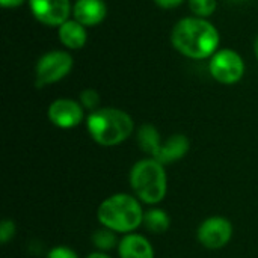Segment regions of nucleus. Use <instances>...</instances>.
Returning <instances> with one entry per match:
<instances>
[{
    "mask_svg": "<svg viewBox=\"0 0 258 258\" xmlns=\"http://www.w3.org/2000/svg\"><path fill=\"white\" fill-rule=\"evenodd\" d=\"M219 30L206 18L186 17L175 23L171 32L172 47L189 59L212 57L219 47Z\"/></svg>",
    "mask_w": 258,
    "mask_h": 258,
    "instance_id": "obj_1",
    "label": "nucleus"
},
{
    "mask_svg": "<svg viewBox=\"0 0 258 258\" xmlns=\"http://www.w3.org/2000/svg\"><path fill=\"white\" fill-rule=\"evenodd\" d=\"M144 209L141 201L130 194H115L107 197L97 210V219L101 227L112 231L130 234L144 222Z\"/></svg>",
    "mask_w": 258,
    "mask_h": 258,
    "instance_id": "obj_2",
    "label": "nucleus"
},
{
    "mask_svg": "<svg viewBox=\"0 0 258 258\" xmlns=\"http://www.w3.org/2000/svg\"><path fill=\"white\" fill-rule=\"evenodd\" d=\"M86 128L94 142L101 147H115L127 141L133 130V118L116 107H98L86 118Z\"/></svg>",
    "mask_w": 258,
    "mask_h": 258,
    "instance_id": "obj_3",
    "label": "nucleus"
},
{
    "mask_svg": "<svg viewBox=\"0 0 258 258\" xmlns=\"http://www.w3.org/2000/svg\"><path fill=\"white\" fill-rule=\"evenodd\" d=\"M133 195L144 204L154 206L163 201L168 192V177L165 165L147 157L138 160L128 175Z\"/></svg>",
    "mask_w": 258,
    "mask_h": 258,
    "instance_id": "obj_4",
    "label": "nucleus"
},
{
    "mask_svg": "<svg viewBox=\"0 0 258 258\" xmlns=\"http://www.w3.org/2000/svg\"><path fill=\"white\" fill-rule=\"evenodd\" d=\"M73 56L65 50H51L44 53L35 65V85L44 88L65 79L73 70Z\"/></svg>",
    "mask_w": 258,
    "mask_h": 258,
    "instance_id": "obj_5",
    "label": "nucleus"
},
{
    "mask_svg": "<svg viewBox=\"0 0 258 258\" xmlns=\"http://www.w3.org/2000/svg\"><path fill=\"white\" fill-rule=\"evenodd\" d=\"M209 71L216 82L234 85L240 82L245 74V62L236 50L221 48L210 57Z\"/></svg>",
    "mask_w": 258,
    "mask_h": 258,
    "instance_id": "obj_6",
    "label": "nucleus"
},
{
    "mask_svg": "<svg viewBox=\"0 0 258 258\" xmlns=\"http://www.w3.org/2000/svg\"><path fill=\"white\" fill-rule=\"evenodd\" d=\"M197 237L198 242L207 249H222L233 237V225L224 216H212L201 222Z\"/></svg>",
    "mask_w": 258,
    "mask_h": 258,
    "instance_id": "obj_7",
    "label": "nucleus"
},
{
    "mask_svg": "<svg viewBox=\"0 0 258 258\" xmlns=\"http://www.w3.org/2000/svg\"><path fill=\"white\" fill-rule=\"evenodd\" d=\"M32 15L44 26L59 27L70 20L71 2L70 0H29Z\"/></svg>",
    "mask_w": 258,
    "mask_h": 258,
    "instance_id": "obj_8",
    "label": "nucleus"
},
{
    "mask_svg": "<svg viewBox=\"0 0 258 258\" xmlns=\"http://www.w3.org/2000/svg\"><path fill=\"white\" fill-rule=\"evenodd\" d=\"M50 122L59 128H74L85 119V107L80 101L71 98H57L54 100L47 110Z\"/></svg>",
    "mask_w": 258,
    "mask_h": 258,
    "instance_id": "obj_9",
    "label": "nucleus"
},
{
    "mask_svg": "<svg viewBox=\"0 0 258 258\" xmlns=\"http://www.w3.org/2000/svg\"><path fill=\"white\" fill-rule=\"evenodd\" d=\"M107 17L104 0H76L73 5V18L85 27L98 26Z\"/></svg>",
    "mask_w": 258,
    "mask_h": 258,
    "instance_id": "obj_10",
    "label": "nucleus"
},
{
    "mask_svg": "<svg viewBox=\"0 0 258 258\" xmlns=\"http://www.w3.org/2000/svg\"><path fill=\"white\" fill-rule=\"evenodd\" d=\"M119 258H154L151 242L142 234H124L118 243Z\"/></svg>",
    "mask_w": 258,
    "mask_h": 258,
    "instance_id": "obj_11",
    "label": "nucleus"
},
{
    "mask_svg": "<svg viewBox=\"0 0 258 258\" xmlns=\"http://www.w3.org/2000/svg\"><path fill=\"white\" fill-rule=\"evenodd\" d=\"M190 148V142L184 135H172L166 142H162L159 150L151 159H156L157 162L163 165L175 163L177 160L183 159Z\"/></svg>",
    "mask_w": 258,
    "mask_h": 258,
    "instance_id": "obj_12",
    "label": "nucleus"
},
{
    "mask_svg": "<svg viewBox=\"0 0 258 258\" xmlns=\"http://www.w3.org/2000/svg\"><path fill=\"white\" fill-rule=\"evenodd\" d=\"M59 41L70 50H80L85 47L88 41V32L83 24H80L77 20H67L62 26L57 27Z\"/></svg>",
    "mask_w": 258,
    "mask_h": 258,
    "instance_id": "obj_13",
    "label": "nucleus"
},
{
    "mask_svg": "<svg viewBox=\"0 0 258 258\" xmlns=\"http://www.w3.org/2000/svg\"><path fill=\"white\" fill-rule=\"evenodd\" d=\"M142 225L151 234H165L171 227V216L162 209H150L144 213Z\"/></svg>",
    "mask_w": 258,
    "mask_h": 258,
    "instance_id": "obj_14",
    "label": "nucleus"
},
{
    "mask_svg": "<svg viewBox=\"0 0 258 258\" xmlns=\"http://www.w3.org/2000/svg\"><path fill=\"white\" fill-rule=\"evenodd\" d=\"M138 144L148 157H153L162 144L159 130L153 124H142L138 130Z\"/></svg>",
    "mask_w": 258,
    "mask_h": 258,
    "instance_id": "obj_15",
    "label": "nucleus"
},
{
    "mask_svg": "<svg viewBox=\"0 0 258 258\" xmlns=\"http://www.w3.org/2000/svg\"><path fill=\"white\" fill-rule=\"evenodd\" d=\"M91 240H92V245L100 252H107V251L113 249L115 246H118V243H119V240L116 237V233L109 230V228H104V227L94 231Z\"/></svg>",
    "mask_w": 258,
    "mask_h": 258,
    "instance_id": "obj_16",
    "label": "nucleus"
},
{
    "mask_svg": "<svg viewBox=\"0 0 258 258\" xmlns=\"http://www.w3.org/2000/svg\"><path fill=\"white\" fill-rule=\"evenodd\" d=\"M187 2L194 15L200 18H207L213 15L218 8V0H187Z\"/></svg>",
    "mask_w": 258,
    "mask_h": 258,
    "instance_id": "obj_17",
    "label": "nucleus"
},
{
    "mask_svg": "<svg viewBox=\"0 0 258 258\" xmlns=\"http://www.w3.org/2000/svg\"><path fill=\"white\" fill-rule=\"evenodd\" d=\"M80 104L85 109L91 110V112L97 110L98 109V104H100V94L95 89H91V88L83 89L80 92Z\"/></svg>",
    "mask_w": 258,
    "mask_h": 258,
    "instance_id": "obj_18",
    "label": "nucleus"
},
{
    "mask_svg": "<svg viewBox=\"0 0 258 258\" xmlns=\"http://www.w3.org/2000/svg\"><path fill=\"white\" fill-rule=\"evenodd\" d=\"M15 222L12 219H3L0 224V242L3 245H6L8 242H11L15 237Z\"/></svg>",
    "mask_w": 258,
    "mask_h": 258,
    "instance_id": "obj_19",
    "label": "nucleus"
},
{
    "mask_svg": "<svg viewBox=\"0 0 258 258\" xmlns=\"http://www.w3.org/2000/svg\"><path fill=\"white\" fill-rule=\"evenodd\" d=\"M47 258H79L77 252L73 251L71 248L60 245V246H54L48 251Z\"/></svg>",
    "mask_w": 258,
    "mask_h": 258,
    "instance_id": "obj_20",
    "label": "nucleus"
},
{
    "mask_svg": "<svg viewBox=\"0 0 258 258\" xmlns=\"http://www.w3.org/2000/svg\"><path fill=\"white\" fill-rule=\"evenodd\" d=\"M153 2L162 9H174L178 8L184 0H153Z\"/></svg>",
    "mask_w": 258,
    "mask_h": 258,
    "instance_id": "obj_21",
    "label": "nucleus"
},
{
    "mask_svg": "<svg viewBox=\"0 0 258 258\" xmlns=\"http://www.w3.org/2000/svg\"><path fill=\"white\" fill-rule=\"evenodd\" d=\"M26 0H0V5L3 8H18L24 3Z\"/></svg>",
    "mask_w": 258,
    "mask_h": 258,
    "instance_id": "obj_22",
    "label": "nucleus"
},
{
    "mask_svg": "<svg viewBox=\"0 0 258 258\" xmlns=\"http://www.w3.org/2000/svg\"><path fill=\"white\" fill-rule=\"evenodd\" d=\"M88 258H112L109 257L106 252H100V251H95V252H92V254H89Z\"/></svg>",
    "mask_w": 258,
    "mask_h": 258,
    "instance_id": "obj_23",
    "label": "nucleus"
},
{
    "mask_svg": "<svg viewBox=\"0 0 258 258\" xmlns=\"http://www.w3.org/2000/svg\"><path fill=\"white\" fill-rule=\"evenodd\" d=\"M254 51H255V56L258 59V36L255 38V42H254Z\"/></svg>",
    "mask_w": 258,
    "mask_h": 258,
    "instance_id": "obj_24",
    "label": "nucleus"
},
{
    "mask_svg": "<svg viewBox=\"0 0 258 258\" xmlns=\"http://www.w3.org/2000/svg\"><path fill=\"white\" fill-rule=\"evenodd\" d=\"M233 2H242V0H233Z\"/></svg>",
    "mask_w": 258,
    "mask_h": 258,
    "instance_id": "obj_25",
    "label": "nucleus"
}]
</instances>
